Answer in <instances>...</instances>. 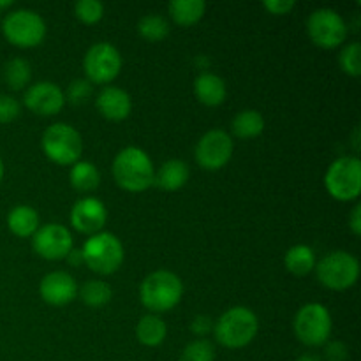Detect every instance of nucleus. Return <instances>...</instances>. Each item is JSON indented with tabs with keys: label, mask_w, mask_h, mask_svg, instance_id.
<instances>
[{
	"label": "nucleus",
	"mask_w": 361,
	"mask_h": 361,
	"mask_svg": "<svg viewBox=\"0 0 361 361\" xmlns=\"http://www.w3.org/2000/svg\"><path fill=\"white\" fill-rule=\"evenodd\" d=\"M20 102L14 97L0 94V123H9L20 115Z\"/></svg>",
	"instance_id": "473e14b6"
},
{
	"label": "nucleus",
	"mask_w": 361,
	"mask_h": 361,
	"mask_svg": "<svg viewBox=\"0 0 361 361\" xmlns=\"http://www.w3.org/2000/svg\"><path fill=\"white\" fill-rule=\"evenodd\" d=\"M92 92H94V87L88 80H74L71 81V85L67 87L66 90V97L67 101L73 102V104H83L90 99Z\"/></svg>",
	"instance_id": "2f4dec72"
},
{
	"label": "nucleus",
	"mask_w": 361,
	"mask_h": 361,
	"mask_svg": "<svg viewBox=\"0 0 361 361\" xmlns=\"http://www.w3.org/2000/svg\"><path fill=\"white\" fill-rule=\"evenodd\" d=\"M286 268L295 275H307L316 268V254L309 245H295L286 252Z\"/></svg>",
	"instance_id": "393cba45"
},
{
	"label": "nucleus",
	"mask_w": 361,
	"mask_h": 361,
	"mask_svg": "<svg viewBox=\"0 0 361 361\" xmlns=\"http://www.w3.org/2000/svg\"><path fill=\"white\" fill-rule=\"evenodd\" d=\"M207 4L203 0H171L169 2V14L173 21L182 27H190L203 18Z\"/></svg>",
	"instance_id": "5701e85b"
},
{
	"label": "nucleus",
	"mask_w": 361,
	"mask_h": 361,
	"mask_svg": "<svg viewBox=\"0 0 361 361\" xmlns=\"http://www.w3.org/2000/svg\"><path fill=\"white\" fill-rule=\"evenodd\" d=\"M264 129V118L256 109H242L236 113L235 118L231 120V130L236 137L242 140H252L257 137Z\"/></svg>",
	"instance_id": "412c9836"
},
{
	"label": "nucleus",
	"mask_w": 361,
	"mask_h": 361,
	"mask_svg": "<svg viewBox=\"0 0 361 361\" xmlns=\"http://www.w3.org/2000/svg\"><path fill=\"white\" fill-rule=\"evenodd\" d=\"M324 183L330 192L338 201H351L360 196L361 190V162L358 157L345 155L334 161L328 168Z\"/></svg>",
	"instance_id": "6e6552de"
},
{
	"label": "nucleus",
	"mask_w": 361,
	"mask_h": 361,
	"mask_svg": "<svg viewBox=\"0 0 361 361\" xmlns=\"http://www.w3.org/2000/svg\"><path fill=\"white\" fill-rule=\"evenodd\" d=\"M137 30L147 41L157 42L169 34V23L161 14H147L137 23Z\"/></svg>",
	"instance_id": "cd10ccee"
},
{
	"label": "nucleus",
	"mask_w": 361,
	"mask_h": 361,
	"mask_svg": "<svg viewBox=\"0 0 361 361\" xmlns=\"http://www.w3.org/2000/svg\"><path fill=\"white\" fill-rule=\"evenodd\" d=\"M74 13L83 23H97L104 14V6L99 0H78L74 6Z\"/></svg>",
	"instance_id": "7c9ffc66"
},
{
	"label": "nucleus",
	"mask_w": 361,
	"mask_h": 361,
	"mask_svg": "<svg viewBox=\"0 0 361 361\" xmlns=\"http://www.w3.org/2000/svg\"><path fill=\"white\" fill-rule=\"evenodd\" d=\"M7 226L13 235L20 238H30L39 229V214L28 204H18L7 215Z\"/></svg>",
	"instance_id": "aec40b11"
},
{
	"label": "nucleus",
	"mask_w": 361,
	"mask_h": 361,
	"mask_svg": "<svg viewBox=\"0 0 361 361\" xmlns=\"http://www.w3.org/2000/svg\"><path fill=\"white\" fill-rule=\"evenodd\" d=\"M317 279L328 289L344 291L353 288L360 277V263L353 254L345 250H335L326 254L316 267Z\"/></svg>",
	"instance_id": "0eeeda50"
},
{
	"label": "nucleus",
	"mask_w": 361,
	"mask_h": 361,
	"mask_svg": "<svg viewBox=\"0 0 361 361\" xmlns=\"http://www.w3.org/2000/svg\"><path fill=\"white\" fill-rule=\"evenodd\" d=\"M295 6V0H264V7H267L271 14H286Z\"/></svg>",
	"instance_id": "c9c22d12"
},
{
	"label": "nucleus",
	"mask_w": 361,
	"mask_h": 361,
	"mask_svg": "<svg viewBox=\"0 0 361 361\" xmlns=\"http://www.w3.org/2000/svg\"><path fill=\"white\" fill-rule=\"evenodd\" d=\"M296 361H321V358L319 356H314V355H303V356H300Z\"/></svg>",
	"instance_id": "58836bf2"
},
{
	"label": "nucleus",
	"mask_w": 361,
	"mask_h": 361,
	"mask_svg": "<svg viewBox=\"0 0 361 361\" xmlns=\"http://www.w3.org/2000/svg\"><path fill=\"white\" fill-rule=\"evenodd\" d=\"M95 104H97L99 113H101L104 118L120 120L127 118L133 109V101H130V95L126 90L118 87H104L99 92L97 99H95Z\"/></svg>",
	"instance_id": "f3484780"
},
{
	"label": "nucleus",
	"mask_w": 361,
	"mask_h": 361,
	"mask_svg": "<svg viewBox=\"0 0 361 361\" xmlns=\"http://www.w3.org/2000/svg\"><path fill=\"white\" fill-rule=\"evenodd\" d=\"M42 300L53 307H62L73 302L78 296V284L67 271H51L44 275L39 284Z\"/></svg>",
	"instance_id": "dca6fc26"
},
{
	"label": "nucleus",
	"mask_w": 361,
	"mask_h": 361,
	"mask_svg": "<svg viewBox=\"0 0 361 361\" xmlns=\"http://www.w3.org/2000/svg\"><path fill=\"white\" fill-rule=\"evenodd\" d=\"M189 176L190 169L187 162L180 161V159H171L159 168V171L155 173L154 183H157L164 190H178L185 185Z\"/></svg>",
	"instance_id": "6ab92c4d"
},
{
	"label": "nucleus",
	"mask_w": 361,
	"mask_h": 361,
	"mask_svg": "<svg viewBox=\"0 0 361 361\" xmlns=\"http://www.w3.org/2000/svg\"><path fill=\"white\" fill-rule=\"evenodd\" d=\"M330 310L321 303H307L295 317V334L302 344L317 348L326 344L331 335Z\"/></svg>",
	"instance_id": "1a4fd4ad"
},
{
	"label": "nucleus",
	"mask_w": 361,
	"mask_h": 361,
	"mask_svg": "<svg viewBox=\"0 0 361 361\" xmlns=\"http://www.w3.org/2000/svg\"><path fill=\"white\" fill-rule=\"evenodd\" d=\"M257 317L247 307H233L214 323L215 338L229 349L245 348L257 334Z\"/></svg>",
	"instance_id": "7ed1b4c3"
},
{
	"label": "nucleus",
	"mask_w": 361,
	"mask_h": 361,
	"mask_svg": "<svg viewBox=\"0 0 361 361\" xmlns=\"http://www.w3.org/2000/svg\"><path fill=\"white\" fill-rule=\"evenodd\" d=\"M215 360V349L212 345V342L203 341H194L190 344L185 345V349L182 351L180 361H214Z\"/></svg>",
	"instance_id": "c756f323"
},
{
	"label": "nucleus",
	"mask_w": 361,
	"mask_h": 361,
	"mask_svg": "<svg viewBox=\"0 0 361 361\" xmlns=\"http://www.w3.org/2000/svg\"><path fill=\"white\" fill-rule=\"evenodd\" d=\"M11 4H13V0H0V9H4V7H9Z\"/></svg>",
	"instance_id": "ea45409f"
},
{
	"label": "nucleus",
	"mask_w": 361,
	"mask_h": 361,
	"mask_svg": "<svg viewBox=\"0 0 361 361\" xmlns=\"http://www.w3.org/2000/svg\"><path fill=\"white\" fill-rule=\"evenodd\" d=\"M183 295V284L173 271H152L141 282L140 296L143 305L152 312H168L175 309Z\"/></svg>",
	"instance_id": "f03ea898"
},
{
	"label": "nucleus",
	"mask_w": 361,
	"mask_h": 361,
	"mask_svg": "<svg viewBox=\"0 0 361 361\" xmlns=\"http://www.w3.org/2000/svg\"><path fill=\"white\" fill-rule=\"evenodd\" d=\"M2 32L7 41L20 48H32L41 44L46 35V23L35 11L18 9L6 14Z\"/></svg>",
	"instance_id": "423d86ee"
},
{
	"label": "nucleus",
	"mask_w": 361,
	"mask_h": 361,
	"mask_svg": "<svg viewBox=\"0 0 361 361\" xmlns=\"http://www.w3.org/2000/svg\"><path fill=\"white\" fill-rule=\"evenodd\" d=\"M106 219H108V212L102 201L97 197H81L74 203L73 210H71V222L74 228L87 235H95L101 233L104 228Z\"/></svg>",
	"instance_id": "2eb2a0df"
},
{
	"label": "nucleus",
	"mask_w": 361,
	"mask_h": 361,
	"mask_svg": "<svg viewBox=\"0 0 361 361\" xmlns=\"http://www.w3.org/2000/svg\"><path fill=\"white\" fill-rule=\"evenodd\" d=\"M349 226H351V231L356 236L361 235V204L356 203V207L351 210V217H349Z\"/></svg>",
	"instance_id": "e433bc0d"
},
{
	"label": "nucleus",
	"mask_w": 361,
	"mask_h": 361,
	"mask_svg": "<svg viewBox=\"0 0 361 361\" xmlns=\"http://www.w3.org/2000/svg\"><path fill=\"white\" fill-rule=\"evenodd\" d=\"M214 330V321L208 316H196L192 321H190V331L197 337H204L210 331Z\"/></svg>",
	"instance_id": "f704fd0d"
},
{
	"label": "nucleus",
	"mask_w": 361,
	"mask_h": 361,
	"mask_svg": "<svg viewBox=\"0 0 361 361\" xmlns=\"http://www.w3.org/2000/svg\"><path fill=\"white\" fill-rule=\"evenodd\" d=\"M111 288L102 281H87L80 289V296L85 305L92 309H101L111 300Z\"/></svg>",
	"instance_id": "bb28decb"
},
{
	"label": "nucleus",
	"mask_w": 361,
	"mask_h": 361,
	"mask_svg": "<svg viewBox=\"0 0 361 361\" xmlns=\"http://www.w3.org/2000/svg\"><path fill=\"white\" fill-rule=\"evenodd\" d=\"M166 334H168L166 323L159 316H154V314H147L136 324L137 341L143 345H148V348H155V345L162 344Z\"/></svg>",
	"instance_id": "4be33fe9"
},
{
	"label": "nucleus",
	"mask_w": 361,
	"mask_h": 361,
	"mask_svg": "<svg viewBox=\"0 0 361 361\" xmlns=\"http://www.w3.org/2000/svg\"><path fill=\"white\" fill-rule=\"evenodd\" d=\"M341 67L349 76H360L361 74V46L360 42H349L344 46L338 56Z\"/></svg>",
	"instance_id": "c85d7f7f"
},
{
	"label": "nucleus",
	"mask_w": 361,
	"mask_h": 361,
	"mask_svg": "<svg viewBox=\"0 0 361 361\" xmlns=\"http://www.w3.org/2000/svg\"><path fill=\"white\" fill-rule=\"evenodd\" d=\"M67 261H69L71 264H74V267H78V264L83 263V254H81V250H76V249H71V252L67 254L66 257Z\"/></svg>",
	"instance_id": "4c0bfd02"
},
{
	"label": "nucleus",
	"mask_w": 361,
	"mask_h": 361,
	"mask_svg": "<svg viewBox=\"0 0 361 361\" xmlns=\"http://www.w3.org/2000/svg\"><path fill=\"white\" fill-rule=\"evenodd\" d=\"M83 67L90 83H109L122 69V55L109 42H95L85 55Z\"/></svg>",
	"instance_id": "9b49d317"
},
{
	"label": "nucleus",
	"mask_w": 361,
	"mask_h": 361,
	"mask_svg": "<svg viewBox=\"0 0 361 361\" xmlns=\"http://www.w3.org/2000/svg\"><path fill=\"white\" fill-rule=\"evenodd\" d=\"M32 247L44 259H66L67 254L73 249V236L69 229L62 224L53 222V224L39 226V229L32 236Z\"/></svg>",
	"instance_id": "ddd939ff"
},
{
	"label": "nucleus",
	"mask_w": 361,
	"mask_h": 361,
	"mask_svg": "<svg viewBox=\"0 0 361 361\" xmlns=\"http://www.w3.org/2000/svg\"><path fill=\"white\" fill-rule=\"evenodd\" d=\"M69 180L73 187L80 192H90L95 190L101 183V173L92 162L78 161L73 164V169L69 173Z\"/></svg>",
	"instance_id": "b1692460"
},
{
	"label": "nucleus",
	"mask_w": 361,
	"mask_h": 361,
	"mask_svg": "<svg viewBox=\"0 0 361 361\" xmlns=\"http://www.w3.org/2000/svg\"><path fill=\"white\" fill-rule=\"evenodd\" d=\"M324 358L326 361H345L349 358V349L341 341L328 342L324 348Z\"/></svg>",
	"instance_id": "72a5a7b5"
},
{
	"label": "nucleus",
	"mask_w": 361,
	"mask_h": 361,
	"mask_svg": "<svg viewBox=\"0 0 361 361\" xmlns=\"http://www.w3.org/2000/svg\"><path fill=\"white\" fill-rule=\"evenodd\" d=\"M113 176L122 189L141 192L154 183L155 169L147 152L137 147H127L113 161Z\"/></svg>",
	"instance_id": "f257e3e1"
},
{
	"label": "nucleus",
	"mask_w": 361,
	"mask_h": 361,
	"mask_svg": "<svg viewBox=\"0 0 361 361\" xmlns=\"http://www.w3.org/2000/svg\"><path fill=\"white\" fill-rule=\"evenodd\" d=\"M2 178H4V162L2 159H0V182H2Z\"/></svg>",
	"instance_id": "a19ab883"
},
{
	"label": "nucleus",
	"mask_w": 361,
	"mask_h": 361,
	"mask_svg": "<svg viewBox=\"0 0 361 361\" xmlns=\"http://www.w3.org/2000/svg\"><path fill=\"white\" fill-rule=\"evenodd\" d=\"M25 106L37 115L49 116L56 115L66 104L63 90L53 81H39L30 85L25 92Z\"/></svg>",
	"instance_id": "4468645a"
},
{
	"label": "nucleus",
	"mask_w": 361,
	"mask_h": 361,
	"mask_svg": "<svg viewBox=\"0 0 361 361\" xmlns=\"http://www.w3.org/2000/svg\"><path fill=\"white\" fill-rule=\"evenodd\" d=\"M307 30L314 44L321 48H337L348 37V25L344 18L330 7L316 9L307 20Z\"/></svg>",
	"instance_id": "9d476101"
},
{
	"label": "nucleus",
	"mask_w": 361,
	"mask_h": 361,
	"mask_svg": "<svg viewBox=\"0 0 361 361\" xmlns=\"http://www.w3.org/2000/svg\"><path fill=\"white\" fill-rule=\"evenodd\" d=\"M83 263L92 271L101 275H111L122 267L123 263V247L122 242L116 238L113 233H95L85 242L83 249Z\"/></svg>",
	"instance_id": "20e7f679"
},
{
	"label": "nucleus",
	"mask_w": 361,
	"mask_h": 361,
	"mask_svg": "<svg viewBox=\"0 0 361 361\" xmlns=\"http://www.w3.org/2000/svg\"><path fill=\"white\" fill-rule=\"evenodd\" d=\"M233 137L226 130L212 129L200 137L196 145L197 164L208 171H217L229 162L233 155Z\"/></svg>",
	"instance_id": "f8f14e48"
},
{
	"label": "nucleus",
	"mask_w": 361,
	"mask_h": 361,
	"mask_svg": "<svg viewBox=\"0 0 361 361\" xmlns=\"http://www.w3.org/2000/svg\"><path fill=\"white\" fill-rule=\"evenodd\" d=\"M42 150L49 161L60 166L74 164L83 152V141L80 133L73 126L56 122L49 126L42 134Z\"/></svg>",
	"instance_id": "39448f33"
},
{
	"label": "nucleus",
	"mask_w": 361,
	"mask_h": 361,
	"mask_svg": "<svg viewBox=\"0 0 361 361\" xmlns=\"http://www.w3.org/2000/svg\"><path fill=\"white\" fill-rule=\"evenodd\" d=\"M194 94L204 106H219L224 102L228 90L221 76L204 71L194 80Z\"/></svg>",
	"instance_id": "a211bd4d"
},
{
	"label": "nucleus",
	"mask_w": 361,
	"mask_h": 361,
	"mask_svg": "<svg viewBox=\"0 0 361 361\" xmlns=\"http://www.w3.org/2000/svg\"><path fill=\"white\" fill-rule=\"evenodd\" d=\"M32 67L25 59L14 56L4 66V80L13 90H21L30 83Z\"/></svg>",
	"instance_id": "a878e982"
}]
</instances>
